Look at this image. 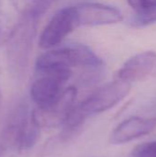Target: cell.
Listing matches in <instances>:
<instances>
[{
    "label": "cell",
    "mask_w": 156,
    "mask_h": 157,
    "mask_svg": "<svg viewBox=\"0 0 156 157\" xmlns=\"http://www.w3.org/2000/svg\"><path fill=\"white\" fill-rule=\"evenodd\" d=\"M103 61L88 46L73 43L51 49L40 54L35 63L37 75H62L72 76L73 67H99Z\"/></svg>",
    "instance_id": "6da1fadb"
},
{
    "label": "cell",
    "mask_w": 156,
    "mask_h": 157,
    "mask_svg": "<svg viewBox=\"0 0 156 157\" xmlns=\"http://www.w3.org/2000/svg\"><path fill=\"white\" fill-rule=\"evenodd\" d=\"M131 91V84L120 79L109 82L89 95L77 107L86 116L107 111L120 103Z\"/></svg>",
    "instance_id": "7a4b0ae2"
},
{
    "label": "cell",
    "mask_w": 156,
    "mask_h": 157,
    "mask_svg": "<svg viewBox=\"0 0 156 157\" xmlns=\"http://www.w3.org/2000/svg\"><path fill=\"white\" fill-rule=\"evenodd\" d=\"M36 19L28 11L18 28L6 42L7 62L14 72L19 73L26 66L35 33Z\"/></svg>",
    "instance_id": "3957f363"
},
{
    "label": "cell",
    "mask_w": 156,
    "mask_h": 157,
    "mask_svg": "<svg viewBox=\"0 0 156 157\" xmlns=\"http://www.w3.org/2000/svg\"><path fill=\"white\" fill-rule=\"evenodd\" d=\"M76 28H78L74 6H66L57 11L43 29L39 46L44 50H51L60 43Z\"/></svg>",
    "instance_id": "277c9868"
},
{
    "label": "cell",
    "mask_w": 156,
    "mask_h": 157,
    "mask_svg": "<svg viewBox=\"0 0 156 157\" xmlns=\"http://www.w3.org/2000/svg\"><path fill=\"white\" fill-rule=\"evenodd\" d=\"M70 76L38 75L30 86V98L40 110H49L61 98Z\"/></svg>",
    "instance_id": "5b68a950"
},
{
    "label": "cell",
    "mask_w": 156,
    "mask_h": 157,
    "mask_svg": "<svg viewBox=\"0 0 156 157\" xmlns=\"http://www.w3.org/2000/svg\"><path fill=\"white\" fill-rule=\"evenodd\" d=\"M78 27H94L116 24L123 20L121 11L100 3H81L74 6Z\"/></svg>",
    "instance_id": "8992f818"
},
{
    "label": "cell",
    "mask_w": 156,
    "mask_h": 157,
    "mask_svg": "<svg viewBox=\"0 0 156 157\" xmlns=\"http://www.w3.org/2000/svg\"><path fill=\"white\" fill-rule=\"evenodd\" d=\"M30 113L28 106L20 103L8 113L0 132V157H11L18 151L17 144L21 127Z\"/></svg>",
    "instance_id": "52a82bcc"
},
{
    "label": "cell",
    "mask_w": 156,
    "mask_h": 157,
    "mask_svg": "<svg viewBox=\"0 0 156 157\" xmlns=\"http://www.w3.org/2000/svg\"><path fill=\"white\" fill-rule=\"evenodd\" d=\"M156 71V52L146 51L129 58L115 75L120 79L131 84L146 79Z\"/></svg>",
    "instance_id": "ba28073f"
},
{
    "label": "cell",
    "mask_w": 156,
    "mask_h": 157,
    "mask_svg": "<svg viewBox=\"0 0 156 157\" xmlns=\"http://www.w3.org/2000/svg\"><path fill=\"white\" fill-rule=\"evenodd\" d=\"M155 129V118L132 117L122 121L113 130L109 141L113 144H127L142 136L150 134Z\"/></svg>",
    "instance_id": "9c48e42d"
},
{
    "label": "cell",
    "mask_w": 156,
    "mask_h": 157,
    "mask_svg": "<svg viewBox=\"0 0 156 157\" xmlns=\"http://www.w3.org/2000/svg\"><path fill=\"white\" fill-rule=\"evenodd\" d=\"M25 15L23 0H0V46L7 42Z\"/></svg>",
    "instance_id": "30bf717a"
},
{
    "label": "cell",
    "mask_w": 156,
    "mask_h": 157,
    "mask_svg": "<svg viewBox=\"0 0 156 157\" xmlns=\"http://www.w3.org/2000/svg\"><path fill=\"white\" fill-rule=\"evenodd\" d=\"M134 14L130 21L134 28L156 23V0H126Z\"/></svg>",
    "instance_id": "8fae6325"
},
{
    "label": "cell",
    "mask_w": 156,
    "mask_h": 157,
    "mask_svg": "<svg viewBox=\"0 0 156 157\" xmlns=\"http://www.w3.org/2000/svg\"><path fill=\"white\" fill-rule=\"evenodd\" d=\"M41 125L38 120L35 110H31L26 118L18 139V151L28 150L32 148L39 141Z\"/></svg>",
    "instance_id": "7c38bea8"
},
{
    "label": "cell",
    "mask_w": 156,
    "mask_h": 157,
    "mask_svg": "<svg viewBox=\"0 0 156 157\" xmlns=\"http://www.w3.org/2000/svg\"><path fill=\"white\" fill-rule=\"evenodd\" d=\"M132 157H156V141L138 145L132 152Z\"/></svg>",
    "instance_id": "4fadbf2b"
},
{
    "label": "cell",
    "mask_w": 156,
    "mask_h": 157,
    "mask_svg": "<svg viewBox=\"0 0 156 157\" xmlns=\"http://www.w3.org/2000/svg\"><path fill=\"white\" fill-rule=\"evenodd\" d=\"M1 102H2V93H1V89H0V107H1Z\"/></svg>",
    "instance_id": "5bb4252c"
}]
</instances>
